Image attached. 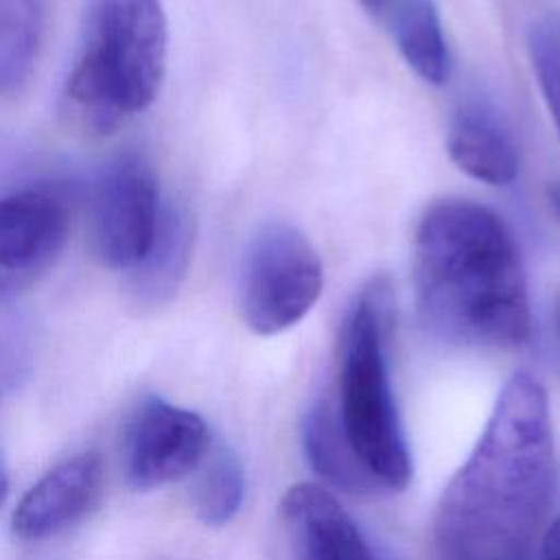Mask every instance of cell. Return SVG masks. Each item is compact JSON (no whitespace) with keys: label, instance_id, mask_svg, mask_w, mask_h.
Returning a JSON list of instances; mask_svg holds the SVG:
<instances>
[{"label":"cell","instance_id":"603a6c76","mask_svg":"<svg viewBox=\"0 0 560 560\" xmlns=\"http://www.w3.org/2000/svg\"><path fill=\"white\" fill-rule=\"evenodd\" d=\"M558 328H560V311H558Z\"/></svg>","mask_w":560,"mask_h":560},{"label":"cell","instance_id":"5bb4252c","mask_svg":"<svg viewBox=\"0 0 560 560\" xmlns=\"http://www.w3.org/2000/svg\"><path fill=\"white\" fill-rule=\"evenodd\" d=\"M396 46L405 63L427 83L442 85L451 72V57L433 0H405L394 20Z\"/></svg>","mask_w":560,"mask_h":560},{"label":"cell","instance_id":"d6986e66","mask_svg":"<svg viewBox=\"0 0 560 560\" xmlns=\"http://www.w3.org/2000/svg\"><path fill=\"white\" fill-rule=\"evenodd\" d=\"M540 560H560V514L551 521L542 536Z\"/></svg>","mask_w":560,"mask_h":560},{"label":"cell","instance_id":"8fae6325","mask_svg":"<svg viewBox=\"0 0 560 560\" xmlns=\"http://www.w3.org/2000/svg\"><path fill=\"white\" fill-rule=\"evenodd\" d=\"M451 162L488 186H510L518 177V151L503 122L481 103H464L446 133Z\"/></svg>","mask_w":560,"mask_h":560},{"label":"cell","instance_id":"44dd1931","mask_svg":"<svg viewBox=\"0 0 560 560\" xmlns=\"http://www.w3.org/2000/svg\"><path fill=\"white\" fill-rule=\"evenodd\" d=\"M7 492H9V472H7L4 457H2V453H0V505H2L4 499H7Z\"/></svg>","mask_w":560,"mask_h":560},{"label":"cell","instance_id":"277c9868","mask_svg":"<svg viewBox=\"0 0 560 560\" xmlns=\"http://www.w3.org/2000/svg\"><path fill=\"white\" fill-rule=\"evenodd\" d=\"M381 287H368L348 313L339 361V424L361 466L389 490L407 488L411 457L385 359Z\"/></svg>","mask_w":560,"mask_h":560},{"label":"cell","instance_id":"5b68a950","mask_svg":"<svg viewBox=\"0 0 560 560\" xmlns=\"http://www.w3.org/2000/svg\"><path fill=\"white\" fill-rule=\"evenodd\" d=\"M322 289V258L302 230L276 221L254 234L238 278V308L252 332L269 337L295 326Z\"/></svg>","mask_w":560,"mask_h":560},{"label":"cell","instance_id":"ffe728a7","mask_svg":"<svg viewBox=\"0 0 560 560\" xmlns=\"http://www.w3.org/2000/svg\"><path fill=\"white\" fill-rule=\"evenodd\" d=\"M545 201H547L549 214L560 225V177L547 182V186H545Z\"/></svg>","mask_w":560,"mask_h":560},{"label":"cell","instance_id":"6da1fadb","mask_svg":"<svg viewBox=\"0 0 560 560\" xmlns=\"http://www.w3.org/2000/svg\"><path fill=\"white\" fill-rule=\"evenodd\" d=\"M556 490L545 387L527 372L503 385L433 518L440 560H527Z\"/></svg>","mask_w":560,"mask_h":560},{"label":"cell","instance_id":"30bf717a","mask_svg":"<svg viewBox=\"0 0 560 560\" xmlns=\"http://www.w3.org/2000/svg\"><path fill=\"white\" fill-rule=\"evenodd\" d=\"M280 521L295 560H378L354 518L319 483L291 486L280 501Z\"/></svg>","mask_w":560,"mask_h":560},{"label":"cell","instance_id":"2e32d148","mask_svg":"<svg viewBox=\"0 0 560 560\" xmlns=\"http://www.w3.org/2000/svg\"><path fill=\"white\" fill-rule=\"evenodd\" d=\"M192 486V508L208 525H223L232 521L245 497V475L238 457L221 446L206 455L197 468Z\"/></svg>","mask_w":560,"mask_h":560},{"label":"cell","instance_id":"8992f818","mask_svg":"<svg viewBox=\"0 0 560 560\" xmlns=\"http://www.w3.org/2000/svg\"><path fill=\"white\" fill-rule=\"evenodd\" d=\"M160 214V188L149 162L136 153L116 158L90 192L88 241L96 262L133 269L153 245Z\"/></svg>","mask_w":560,"mask_h":560},{"label":"cell","instance_id":"3957f363","mask_svg":"<svg viewBox=\"0 0 560 560\" xmlns=\"http://www.w3.org/2000/svg\"><path fill=\"white\" fill-rule=\"evenodd\" d=\"M166 48L162 0H88L66 85L70 107L96 131L147 109L166 72Z\"/></svg>","mask_w":560,"mask_h":560},{"label":"cell","instance_id":"ac0fdd59","mask_svg":"<svg viewBox=\"0 0 560 560\" xmlns=\"http://www.w3.org/2000/svg\"><path fill=\"white\" fill-rule=\"evenodd\" d=\"M31 368V346L18 328H0V400L11 394Z\"/></svg>","mask_w":560,"mask_h":560},{"label":"cell","instance_id":"7c38bea8","mask_svg":"<svg viewBox=\"0 0 560 560\" xmlns=\"http://www.w3.org/2000/svg\"><path fill=\"white\" fill-rule=\"evenodd\" d=\"M192 241L195 228L190 214L173 203L162 206L151 249L133 269H129L127 298L131 306L147 313L173 300L188 273Z\"/></svg>","mask_w":560,"mask_h":560},{"label":"cell","instance_id":"52a82bcc","mask_svg":"<svg viewBox=\"0 0 560 560\" xmlns=\"http://www.w3.org/2000/svg\"><path fill=\"white\" fill-rule=\"evenodd\" d=\"M120 451L127 481L151 490L195 472L210 453V431L199 413L147 396L125 420Z\"/></svg>","mask_w":560,"mask_h":560},{"label":"cell","instance_id":"9a60e30c","mask_svg":"<svg viewBox=\"0 0 560 560\" xmlns=\"http://www.w3.org/2000/svg\"><path fill=\"white\" fill-rule=\"evenodd\" d=\"M302 438L311 466L332 486L348 492H368L376 488V481L368 475L350 448L337 411H332L326 402L308 411Z\"/></svg>","mask_w":560,"mask_h":560},{"label":"cell","instance_id":"e0dca14e","mask_svg":"<svg viewBox=\"0 0 560 560\" xmlns=\"http://www.w3.org/2000/svg\"><path fill=\"white\" fill-rule=\"evenodd\" d=\"M527 55L542 101L560 136V13L549 11L527 28Z\"/></svg>","mask_w":560,"mask_h":560},{"label":"cell","instance_id":"7402d4cb","mask_svg":"<svg viewBox=\"0 0 560 560\" xmlns=\"http://www.w3.org/2000/svg\"><path fill=\"white\" fill-rule=\"evenodd\" d=\"M359 2H361V7H363L365 11H370V13H381L383 9L389 7L392 0H359Z\"/></svg>","mask_w":560,"mask_h":560},{"label":"cell","instance_id":"7a4b0ae2","mask_svg":"<svg viewBox=\"0 0 560 560\" xmlns=\"http://www.w3.org/2000/svg\"><path fill=\"white\" fill-rule=\"evenodd\" d=\"M418 313L440 339L518 348L532 337L527 280L503 219L470 199L424 208L413 234Z\"/></svg>","mask_w":560,"mask_h":560},{"label":"cell","instance_id":"4fadbf2b","mask_svg":"<svg viewBox=\"0 0 560 560\" xmlns=\"http://www.w3.org/2000/svg\"><path fill=\"white\" fill-rule=\"evenodd\" d=\"M46 35V0H0V96H22Z\"/></svg>","mask_w":560,"mask_h":560},{"label":"cell","instance_id":"ba28073f","mask_svg":"<svg viewBox=\"0 0 560 560\" xmlns=\"http://www.w3.org/2000/svg\"><path fill=\"white\" fill-rule=\"evenodd\" d=\"M70 206L59 188L0 195V302L35 287L68 241Z\"/></svg>","mask_w":560,"mask_h":560},{"label":"cell","instance_id":"9c48e42d","mask_svg":"<svg viewBox=\"0 0 560 560\" xmlns=\"http://www.w3.org/2000/svg\"><path fill=\"white\" fill-rule=\"evenodd\" d=\"M103 479L105 468L98 453L88 451L63 459L22 497L11 516L13 534L31 542L63 534L94 510Z\"/></svg>","mask_w":560,"mask_h":560}]
</instances>
